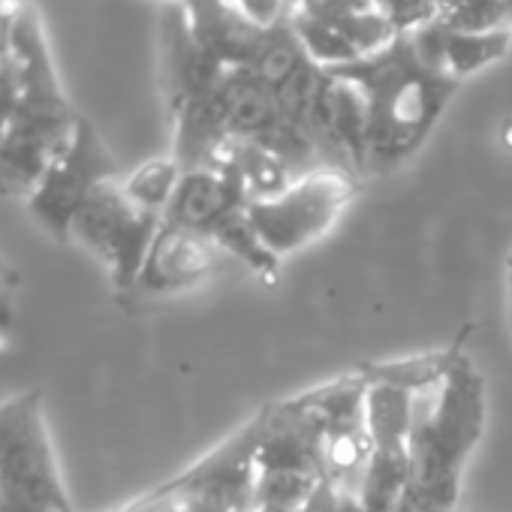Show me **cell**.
Segmentation results:
<instances>
[{"label":"cell","mask_w":512,"mask_h":512,"mask_svg":"<svg viewBox=\"0 0 512 512\" xmlns=\"http://www.w3.org/2000/svg\"><path fill=\"white\" fill-rule=\"evenodd\" d=\"M365 100L368 175L404 166L431 136L461 82L431 67L410 34H398L380 52L335 70Z\"/></svg>","instance_id":"1"},{"label":"cell","mask_w":512,"mask_h":512,"mask_svg":"<svg viewBox=\"0 0 512 512\" xmlns=\"http://www.w3.org/2000/svg\"><path fill=\"white\" fill-rule=\"evenodd\" d=\"M488 419L485 377L464 353L440 386L416 395L410 479L398 512H455L461 476Z\"/></svg>","instance_id":"2"},{"label":"cell","mask_w":512,"mask_h":512,"mask_svg":"<svg viewBox=\"0 0 512 512\" xmlns=\"http://www.w3.org/2000/svg\"><path fill=\"white\" fill-rule=\"evenodd\" d=\"M10 61L19 79V103L0 139V169L10 196L28 199L49 163L67 148L82 112L64 94L43 22L31 4L10 22Z\"/></svg>","instance_id":"3"},{"label":"cell","mask_w":512,"mask_h":512,"mask_svg":"<svg viewBox=\"0 0 512 512\" xmlns=\"http://www.w3.org/2000/svg\"><path fill=\"white\" fill-rule=\"evenodd\" d=\"M0 512H76L40 389L0 398Z\"/></svg>","instance_id":"4"},{"label":"cell","mask_w":512,"mask_h":512,"mask_svg":"<svg viewBox=\"0 0 512 512\" xmlns=\"http://www.w3.org/2000/svg\"><path fill=\"white\" fill-rule=\"evenodd\" d=\"M353 196V172L320 166L299 175L290 187L269 199H253L247 205V220L275 260H284V256L299 253L329 235Z\"/></svg>","instance_id":"5"},{"label":"cell","mask_w":512,"mask_h":512,"mask_svg":"<svg viewBox=\"0 0 512 512\" xmlns=\"http://www.w3.org/2000/svg\"><path fill=\"white\" fill-rule=\"evenodd\" d=\"M121 178L124 175L103 181L88 196L70 226V241L82 244L109 269L115 293L133 296L163 217L136 205Z\"/></svg>","instance_id":"6"},{"label":"cell","mask_w":512,"mask_h":512,"mask_svg":"<svg viewBox=\"0 0 512 512\" xmlns=\"http://www.w3.org/2000/svg\"><path fill=\"white\" fill-rule=\"evenodd\" d=\"M284 19L323 70L350 67L398 37L374 0H287Z\"/></svg>","instance_id":"7"},{"label":"cell","mask_w":512,"mask_h":512,"mask_svg":"<svg viewBox=\"0 0 512 512\" xmlns=\"http://www.w3.org/2000/svg\"><path fill=\"white\" fill-rule=\"evenodd\" d=\"M118 160L106 148L97 127L79 115L67 148L49 163L37 187L31 190L28 214L58 241H70V226L88 196L103 184L118 178Z\"/></svg>","instance_id":"8"},{"label":"cell","mask_w":512,"mask_h":512,"mask_svg":"<svg viewBox=\"0 0 512 512\" xmlns=\"http://www.w3.org/2000/svg\"><path fill=\"white\" fill-rule=\"evenodd\" d=\"M247 205V187L226 145L214 163L187 169L181 175L178 190L163 214V223L214 238L226 223L241 217Z\"/></svg>","instance_id":"9"},{"label":"cell","mask_w":512,"mask_h":512,"mask_svg":"<svg viewBox=\"0 0 512 512\" xmlns=\"http://www.w3.org/2000/svg\"><path fill=\"white\" fill-rule=\"evenodd\" d=\"M226 260L229 256L208 235L163 223L148 250V260L142 266L133 296L154 299L190 293L217 278Z\"/></svg>","instance_id":"10"},{"label":"cell","mask_w":512,"mask_h":512,"mask_svg":"<svg viewBox=\"0 0 512 512\" xmlns=\"http://www.w3.org/2000/svg\"><path fill=\"white\" fill-rule=\"evenodd\" d=\"M410 37L416 40L422 58L455 82H464L473 73L497 64L512 46V34H473L449 28L437 19L416 28Z\"/></svg>","instance_id":"11"},{"label":"cell","mask_w":512,"mask_h":512,"mask_svg":"<svg viewBox=\"0 0 512 512\" xmlns=\"http://www.w3.org/2000/svg\"><path fill=\"white\" fill-rule=\"evenodd\" d=\"M184 169L178 166L175 157H157V160H148L142 163L139 169H133L130 175H124V190L127 196L142 205L145 211H154V214H166L175 190H178V181H181Z\"/></svg>","instance_id":"12"},{"label":"cell","mask_w":512,"mask_h":512,"mask_svg":"<svg viewBox=\"0 0 512 512\" xmlns=\"http://www.w3.org/2000/svg\"><path fill=\"white\" fill-rule=\"evenodd\" d=\"M437 22L473 34H512V0H437Z\"/></svg>","instance_id":"13"},{"label":"cell","mask_w":512,"mask_h":512,"mask_svg":"<svg viewBox=\"0 0 512 512\" xmlns=\"http://www.w3.org/2000/svg\"><path fill=\"white\" fill-rule=\"evenodd\" d=\"M374 4L398 34H413L437 19V0H374Z\"/></svg>","instance_id":"14"},{"label":"cell","mask_w":512,"mask_h":512,"mask_svg":"<svg viewBox=\"0 0 512 512\" xmlns=\"http://www.w3.org/2000/svg\"><path fill=\"white\" fill-rule=\"evenodd\" d=\"M19 287L22 275L19 269L0 253V344H7L16 326V308H19Z\"/></svg>","instance_id":"15"},{"label":"cell","mask_w":512,"mask_h":512,"mask_svg":"<svg viewBox=\"0 0 512 512\" xmlns=\"http://www.w3.org/2000/svg\"><path fill=\"white\" fill-rule=\"evenodd\" d=\"M341 497H344V491L326 473H320V479L314 482V488L302 500L299 512H338L341 509Z\"/></svg>","instance_id":"16"},{"label":"cell","mask_w":512,"mask_h":512,"mask_svg":"<svg viewBox=\"0 0 512 512\" xmlns=\"http://www.w3.org/2000/svg\"><path fill=\"white\" fill-rule=\"evenodd\" d=\"M232 7H235L244 19H250L253 25L269 28V25H275V22L284 19V13H287V0H232Z\"/></svg>","instance_id":"17"},{"label":"cell","mask_w":512,"mask_h":512,"mask_svg":"<svg viewBox=\"0 0 512 512\" xmlns=\"http://www.w3.org/2000/svg\"><path fill=\"white\" fill-rule=\"evenodd\" d=\"M16 103H19V79H16L13 61H7L0 67V139H4L10 121H13Z\"/></svg>","instance_id":"18"},{"label":"cell","mask_w":512,"mask_h":512,"mask_svg":"<svg viewBox=\"0 0 512 512\" xmlns=\"http://www.w3.org/2000/svg\"><path fill=\"white\" fill-rule=\"evenodd\" d=\"M497 145L512 154V118H503L497 127Z\"/></svg>","instance_id":"19"},{"label":"cell","mask_w":512,"mask_h":512,"mask_svg":"<svg viewBox=\"0 0 512 512\" xmlns=\"http://www.w3.org/2000/svg\"><path fill=\"white\" fill-rule=\"evenodd\" d=\"M22 7H25V0H0V25H7Z\"/></svg>","instance_id":"20"},{"label":"cell","mask_w":512,"mask_h":512,"mask_svg":"<svg viewBox=\"0 0 512 512\" xmlns=\"http://www.w3.org/2000/svg\"><path fill=\"white\" fill-rule=\"evenodd\" d=\"M338 512H368L365 506H362V500H359V494L356 491H344V497H341V509Z\"/></svg>","instance_id":"21"},{"label":"cell","mask_w":512,"mask_h":512,"mask_svg":"<svg viewBox=\"0 0 512 512\" xmlns=\"http://www.w3.org/2000/svg\"><path fill=\"white\" fill-rule=\"evenodd\" d=\"M13 22V19H10ZM10 22L0 25V67L10 61Z\"/></svg>","instance_id":"22"},{"label":"cell","mask_w":512,"mask_h":512,"mask_svg":"<svg viewBox=\"0 0 512 512\" xmlns=\"http://www.w3.org/2000/svg\"><path fill=\"white\" fill-rule=\"evenodd\" d=\"M506 290H509V311H512V253L506 256Z\"/></svg>","instance_id":"23"},{"label":"cell","mask_w":512,"mask_h":512,"mask_svg":"<svg viewBox=\"0 0 512 512\" xmlns=\"http://www.w3.org/2000/svg\"><path fill=\"white\" fill-rule=\"evenodd\" d=\"M0 196L10 199V187H7V178H4V169H0Z\"/></svg>","instance_id":"24"},{"label":"cell","mask_w":512,"mask_h":512,"mask_svg":"<svg viewBox=\"0 0 512 512\" xmlns=\"http://www.w3.org/2000/svg\"><path fill=\"white\" fill-rule=\"evenodd\" d=\"M160 4H172V0H160Z\"/></svg>","instance_id":"25"}]
</instances>
